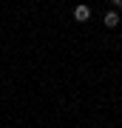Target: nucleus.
<instances>
[{
    "mask_svg": "<svg viewBox=\"0 0 122 128\" xmlns=\"http://www.w3.org/2000/svg\"><path fill=\"white\" fill-rule=\"evenodd\" d=\"M74 20H77V23H88V20H91V9H88L85 3H77V6H74Z\"/></svg>",
    "mask_w": 122,
    "mask_h": 128,
    "instance_id": "f257e3e1",
    "label": "nucleus"
},
{
    "mask_svg": "<svg viewBox=\"0 0 122 128\" xmlns=\"http://www.w3.org/2000/svg\"><path fill=\"white\" fill-rule=\"evenodd\" d=\"M119 20H122V17H119V12H117V9H111V12L102 17V23L108 26V28H117V26H119Z\"/></svg>",
    "mask_w": 122,
    "mask_h": 128,
    "instance_id": "f03ea898",
    "label": "nucleus"
},
{
    "mask_svg": "<svg viewBox=\"0 0 122 128\" xmlns=\"http://www.w3.org/2000/svg\"><path fill=\"white\" fill-rule=\"evenodd\" d=\"M111 9H117V12H119V9H122V0H111Z\"/></svg>",
    "mask_w": 122,
    "mask_h": 128,
    "instance_id": "7ed1b4c3",
    "label": "nucleus"
}]
</instances>
